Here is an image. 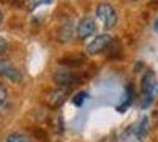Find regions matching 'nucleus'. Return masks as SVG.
I'll return each mask as SVG.
<instances>
[{
  "instance_id": "1",
  "label": "nucleus",
  "mask_w": 158,
  "mask_h": 142,
  "mask_svg": "<svg viewBox=\"0 0 158 142\" xmlns=\"http://www.w3.org/2000/svg\"><path fill=\"white\" fill-rule=\"evenodd\" d=\"M140 89L144 95L142 105L143 108H148L158 95V82L156 78V73L152 70L146 71L144 73L140 83Z\"/></svg>"
},
{
  "instance_id": "2",
  "label": "nucleus",
  "mask_w": 158,
  "mask_h": 142,
  "mask_svg": "<svg viewBox=\"0 0 158 142\" xmlns=\"http://www.w3.org/2000/svg\"><path fill=\"white\" fill-rule=\"evenodd\" d=\"M96 17L102 23L103 27L106 30L113 29L115 26L117 22H118L117 11L114 10V7L112 5L107 4V2L99 4V6L96 7Z\"/></svg>"
},
{
  "instance_id": "3",
  "label": "nucleus",
  "mask_w": 158,
  "mask_h": 142,
  "mask_svg": "<svg viewBox=\"0 0 158 142\" xmlns=\"http://www.w3.org/2000/svg\"><path fill=\"white\" fill-rule=\"evenodd\" d=\"M54 79L60 87L71 88L75 84H79L82 82V76L77 72L70 70H57L54 73Z\"/></svg>"
},
{
  "instance_id": "4",
  "label": "nucleus",
  "mask_w": 158,
  "mask_h": 142,
  "mask_svg": "<svg viewBox=\"0 0 158 142\" xmlns=\"http://www.w3.org/2000/svg\"><path fill=\"white\" fill-rule=\"evenodd\" d=\"M112 37L110 34H100L96 36L86 47V52L89 56H96L106 51L112 44Z\"/></svg>"
},
{
  "instance_id": "5",
  "label": "nucleus",
  "mask_w": 158,
  "mask_h": 142,
  "mask_svg": "<svg viewBox=\"0 0 158 142\" xmlns=\"http://www.w3.org/2000/svg\"><path fill=\"white\" fill-rule=\"evenodd\" d=\"M70 95V88L60 87L54 91H51L48 95L47 97V104L51 108V109H56L60 108L65 100L68 98V96Z\"/></svg>"
},
{
  "instance_id": "6",
  "label": "nucleus",
  "mask_w": 158,
  "mask_h": 142,
  "mask_svg": "<svg viewBox=\"0 0 158 142\" xmlns=\"http://www.w3.org/2000/svg\"><path fill=\"white\" fill-rule=\"evenodd\" d=\"M0 76L10 79L11 82L18 83L22 81V73L13 64L7 59L0 58Z\"/></svg>"
},
{
  "instance_id": "7",
  "label": "nucleus",
  "mask_w": 158,
  "mask_h": 142,
  "mask_svg": "<svg viewBox=\"0 0 158 142\" xmlns=\"http://www.w3.org/2000/svg\"><path fill=\"white\" fill-rule=\"evenodd\" d=\"M95 31H96V24L90 17L82 18L77 25V29H76L80 39H87Z\"/></svg>"
},
{
  "instance_id": "8",
  "label": "nucleus",
  "mask_w": 158,
  "mask_h": 142,
  "mask_svg": "<svg viewBox=\"0 0 158 142\" xmlns=\"http://www.w3.org/2000/svg\"><path fill=\"white\" fill-rule=\"evenodd\" d=\"M85 61H86V57L83 55H74L63 57L58 62H60V64H63L67 66H80L85 63Z\"/></svg>"
},
{
  "instance_id": "9",
  "label": "nucleus",
  "mask_w": 158,
  "mask_h": 142,
  "mask_svg": "<svg viewBox=\"0 0 158 142\" xmlns=\"http://www.w3.org/2000/svg\"><path fill=\"white\" fill-rule=\"evenodd\" d=\"M135 100V89H133V85L131 84L130 87L127 88V91H126V96H125V100L124 102L121 103L120 105L118 107V111H125L132 104Z\"/></svg>"
},
{
  "instance_id": "10",
  "label": "nucleus",
  "mask_w": 158,
  "mask_h": 142,
  "mask_svg": "<svg viewBox=\"0 0 158 142\" xmlns=\"http://www.w3.org/2000/svg\"><path fill=\"white\" fill-rule=\"evenodd\" d=\"M149 132V117L148 116H144L139 123V127L137 129V137L138 139H143L146 133Z\"/></svg>"
},
{
  "instance_id": "11",
  "label": "nucleus",
  "mask_w": 158,
  "mask_h": 142,
  "mask_svg": "<svg viewBox=\"0 0 158 142\" xmlns=\"http://www.w3.org/2000/svg\"><path fill=\"white\" fill-rule=\"evenodd\" d=\"M6 142H32V140L29 136L20 133H12L7 136Z\"/></svg>"
},
{
  "instance_id": "12",
  "label": "nucleus",
  "mask_w": 158,
  "mask_h": 142,
  "mask_svg": "<svg viewBox=\"0 0 158 142\" xmlns=\"http://www.w3.org/2000/svg\"><path fill=\"white\" fill-rule=\"evenodd\" d=\"M52 0H27L26 2V7L29 11H33L37 7H40L42 5H49L51 4Z\"/></svg>"
},
{
  "instance_id": "13",
  "label": "nucleus",
  "mask_w": 158,
  "mask_h": 142,
  "mask_svg": "<svg viewBox=\"0 0 158 142\" xmlns=\"http://www.w3.org/2000/svg\"><path fill=\"white\" fill-rule=\"evenodd\" d=\"M87 98H88V94L86 91H79L77 94L74 95V97H73L71 101H73V103H74L76 107H81Z\"/></svg>"
},
{
  "instance_id": "14",
  "label": "nucleus",
  "mask_w": 158,
  "mask_h": 142,
  "mask_svg": "<svg viewBox=\"0 0 158 142\" xmlns=\"http://www.w3.org/2000/svg\"><path fill=\"white\" fill-rule=\"evenodd\" d=\"M6 98H7V93H6V89L4 88V85H1V84H0V107H1V105L5 103Z\"/></svg>"
},
{
  "instance_id": "15",
  "label": "nucleus",
  "mask_w": 158,
  "mask_h": 142,
  "mask_svg": "<svg viewBox=\"0 0 158 142\" xmlns=\"http://www.w3.org/2000/svg\"><path fill=\"white\" fill-rule=\"evenodd\" d=\"M7 49V41L4 39L2 37H0V55H2Z\"/></svg>"
},
{
  "instance_id": "16",
  "label": "nucleus",
  "mask_w": 158,
  "mask_h": 142,
  "mask_svg": "<svg viewBox=\"0 0 158 142\" xmlns=\"http://www.w3.org/2000/svg\"><path fill=\"white\" fill-rule=\"evenodd\" d=\"M155 30H156V31H158V19L156 20V23H155Z\"/></svg>"
},
{
  "instance_id": "17",
  "label": "nucleus",
  "mask_w": 158,
  "mask_h": 142,
  "mask_svg": "<svg viewBox=\"0 0 158 142\" xmlns=\"http://www.w3.org/2000/svg\"><path fill=\"white\" fill-rule=\"evenodd\" d=\"M2 22V13H1V11H0V24Z\"/></svg>"
},
{
  "instance_id": "18",
  "label": "nucleus",
  "mask_w": 158,
  "mask_h": 142,
  "mask_svg": "<svg viewBox=\"0 0 158 142\" xmlns=\"http://www.w3.org/2000/svg\"><path fill=\"white\" fill-rule=\"evenodd\" d=\"M133 1H137V0H133Z\"/></svg>"
}]
</instances>
